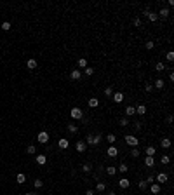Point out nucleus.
Returning <instances> with one entry per match:
<instances>
[{
	"label": "nucleus",
	"mask_w": 174,
	"mask_h": 195,
	"mask_svg": "<svg viewBox=\"0 0 174 195\" xmlns=\"http://www.w3.org/2000/svg\"><path fill=\"white\" fill-rule=\"evenodd\" d=\"M101 143V134H96V136H92V134H89L85 138V145H99Z\"/></svg>",
	"instance_id": "f257e3e1"
},
{
	"label": "nucleus",
	"mask_w": 174,
	"mask_h": 195,
	"mask_svg": "<svg viewBox=\"0 0 174 195\" xmlns=\"http://www.w3.org/2000/svg\"><path fill=\"white\" fill-rule=\"evenodd\" d=\"M70 115H71V119H77V120H80L82 117H84V112H82L78 106H73V108H71V112H70Z\"/></svg>",
	"instance_id": "f03ea898"
},
{
	"label": "nucleus",
	"mask_w": 174,
	"mask_h": 195,
	"mask_svg": "<svg viewBox=\"0 0 174 195\" xmlns=\"http://www.w3.org/2000/svg\"><path fill=\"white\" fill-rule=\"evenodd\" d=\"M125 143L129 145V146H138V143H139V139L136 138V136H134V134H127V136H125Z\"/></svg>",
	"instance_id": "7ed1b4c3"
},
{
	"label": "nucleus",
	"mask_w": 174,
	"mask_h": 195,
	"mask_svg": "<svg viewBox=\"0 0 174 195\" xmlns=\"http://www.w3.org/2000/svg\"><path fill=\"white\" fill-rule=\"evenodd\" d=\"M145 16H146V17H148V19H150L151 23H155L157 19H158V16H157V12L150 11V9H146V11H145Z\"/></svg>",
	"instance_id": "20e7f679"
},
{
	"label": "nucleus",
	"mask_w": 174,
	"mask_h": 195,
	"mask_svg": "<svg viewBox=\"0 0 174 195\" xmlns=\"http://www.w3.org/2000/svg\"><path fill=\"white\" fill-rule=\"evenodd\" d=\"M47 141H49V134H47L45 131H42V132H38V143H42V145H45Z\"/></svg>",
	"instance_id": "39448f33"
},
{
	"label": "nucleus",
	"mask_w": 174,
	"mask_h": 195,
	"mask_svg": "<svg viewBox=\"0 0 174 195\" xmlns=\"http://www.w3.org/2000/svg\"><path fill=\"white\" fill-rule=\"evenodd\" d=\"M85 148H87L85 141H77V143H75V150H77V152H80V153H84V152H85Z\"/></svg>",
	"instance_id": "423d86ee"
},
{
	"label": "nucleus",
	"mask_w": 174,
	"mask_h": 195,
	"mask_svg": "<svg viewBox=\"0 0 174 195\" xmlns=\"http://www.w3.org/2000/svg\"><path fill=\"white\" fill-rule=\"evenodd\" d=\"M155 179H157V181H158V185H160V183H165V181H167V179H169V176H167V174H165V172H158V174H157V176H155Z\"/></svg>",
	"instance_id": "0eeeda50"
},
{
	"label": "nucleus",
	"mask_w": 174,
	"mask_h": 195,
	"mask_svg": "<svg viewBox=\"0 0 174 195\" xmlns=\"http://www.w3.org/2000/svg\"><path fill=\"white\" fill-rule=\"evenodd\" d=\"M150 192H151L153 195L160 193V185H158V183H151V185H150Z\"/></svg>",
	"instance_id": "6e6552de"
},
{
	"label": "nucleus",
	"mask_w": 174,
	"mask_h": 195,
	"mask_svg": "<svg viewBox=\"0 0 174 195\" xmlns=\"http://www.w3.org/2000/svg\"><path fill=\"white\" fill-rule=\"evenodd\" d=\"M129 185H131V181H129L127 178H120L118 179V186H120V188H127Z\"/></svg>",
	"instance_id": "1a4fd4ad"
},
{
	"label": "nucleus",
	"mask_w": 174,
	"mask_h": 195,
	"mask_svg": "<svg viewBox=\"0 0 174 195\" xmlns=\"http://www.w3.org/2000/svg\"><path fill=\"white\" fill-rule=\"evenodd\" d=\"M58 146H59V148H61V150H66V148H68V146H70V143H68V139H59V141H58Z\"/></svg>",
	"instance_id": "9d476101"
},
{
	"label": "nucleus",
	"mask_w": 174,
	"mask_h": 195,
	"mask_svg": "<svg viewBox=\"0 0 174 195\" xmlns=\"http://www.w3.org/2000/svg\"><path fill=\"white\" fill-rule=\"evenodd\" d=\"M99 106V99L98 98H91L89 99V108H98Z\"/></svg>",
	"instance_id": "9b49d317"
},
{
	"label": "nucleus",
	"mask_w": 174,
	"mask_h": 195,
	"mask_svg": "<svg viewBox=\"0 0 174 195\" xmlns=\"http://www.w3.org/2000/svg\"><path fill=\"white\" fill-rule=\"evenodd\" d=\"M111 98H113V101H115V103H122V101H124V94H122V92H115Z\"/></svg>",
	"instance_id": "f8f14e48"
},
{
	"label": "nucleus",
	"mask_w": 174,
	"mask_h": 195,
	"mask_svg": "<svg viewBox=\"0 0 174 195\" xmlns=\"http://www.w3.org/2000/svg\"><path fill=\"white\" fill-rule=\"evenodd\" d=\"M169 14H171V12H169V9H160V11H158V14H157V16H160L162 17V19H165V17H169Z\"/></svg>",
	"instance_id": "ddd939ff"
},
{
	"label": "nucleus",
	"mask_w": 174,
	"mask_h": 195,
	"mask_svg": "<svg viewBox=\"0 0 174 195\" xmlns=\"http://www.w3.org/2000/svg\"><path fill=\"white\" fill-rule=\"evenodd\" d=\"M26 66H28V70H35L37 66H38V63H37V59H28Z\"/></svg>",
	"instance_id": "4468645a"
},
{
	"label": "nucleus",
	"mask_w": 174,
	"mask_h": 195,
	"mask_svg": "<svg viewBox=\"0 0 174 195\" xmlns=\"http://www.w3.org/2000/svg\"><path fill=\"white\" fill-rule=\"evenodd\" d=\"M45 162H47V157H45V155H42V153H38V155H37V164L44 166Z\"/></svg>",
	"instance_id": "2eb2a0df"
},
{
	"label": "nucleus",
	"mask_w": 174,
	"mask_h": 195,
	"mask_svg": "<svg viewBox=\"0 0 174 195\" xmlns=\"http://www.w3.org/2000/svg\"><path fill=\"white\" fill-rule=\"evenodd\" d=\"M80 75H82V72H80V70H73L70 77H71V80H78V79H80Z\"/></svg>",
	"instance_id": "dca6fc26"
},
{
	"label": "nucleus",
	"mask_w": 174,
	"mask_h": 195,
	"mask_svg": "<svg viewBox=\"0 0 174 195\" xmlns=\"http://www.w3.org/2000/svg\"><path fill=\"white\" fill-rule=\"evenodd\" d=\"M106 153H108V157H117V155H118V150H117L115 146H110Z\"/></svg>",
	"instance_id": "f3484780"
},
{
	"label": "nucleus",
	"mask_w": 174,
	"mask_h": 195,
	"mask_svg": "<svg viewBox=\"0 0 174 195\" xmlns=\"http://www.w3.org/2000/svg\"><path fill=\"white\" fill-rule=\"evenodd\" d=\"M160 146L162 148H171V139H167V138L160 139Z\"/></svg>",
	"instance_id": "a211bd4d"
},
{
	"label": "nucleus",
	"mask_w": 174,
	"mask_h": 195,
	"mask_svg": "<svg viewBox=\"0 0 174 195\" xmlns=\"http://www.w3.org/2000/svg\"><path fill=\"white\" fill-rule=\"evenodd\" d=\"M145 166H146V167H153V166H155L153 157H146V159H145Z\"/></svg>",
	"instance_id": "6ab92c4d"
},
{
	"label": "nucleus",
	"mask_w": 174,
	"mask_h": 195,
	"mask_svg": "<svg viewBox=\"0 0 174 195\" xmlns=\"http://www.w3.org/2000/svg\"><path fill=\"white\" fill-rule=\"evenodd\" d=\"M125 115H127V117L136 115V108H134V106H127V108H125Z\"/></svg>",
	"instance_id": "aec40b11"
},
{
	"label": "nucleus",
	"mask_w": 174,
	"mask_h": 195,
	"mask_svg": "<svg viewBox=\"0 0 174 195\" xmlns=\"http://www.w3.org/2000/svg\"><path fill=\"white\" fill-rule=\"evenodd\" d=\"M136 113H138V115H145L146 113V106H145V105H139L138 108H136Z\"/></svg>",
	"instance_id": "412c9836"
},
{
	"label": "nucleus",
	"mask_w": 174,
	"mask_h": 195,
	"mask_svg": "<svg viewBox=\"0 0 174 195\" xmlns=\"http://www.w3.org/2000/svg\"><path fill=\"white\" fill-rule=\"evenodd\" d=\"M153 89H164V80H162V79H157V80H155Z\"/></svg>",
	"instance_id": "4be33fe9"
},
{
	"label": "nucleus",
	"mask_w": 174,
	"mask_h": 195,
	"mask_svg": "<svg viewBox=\"0 0 174 195\" xmlns=\"http://www.w3.org/2000/svg\"><path fill=\"white\" fill-rule=\"evenodd\" d=\"M16 181H17L19 185H23L24 181H26V176H24L23 172H19V174H17V178H16Z\"/></svg>",
	"instance_id": "5701e85b"
},
{
	"label": "nucleus",
	"mask_w": 174,
	"mask_h": 195,
	"mask_svg": "<svg viewBox=\"0 0 174 195\" xmlns=\"http://www.w3.org/2000/svg\"><path fill=\"white\" fill-rule=\"evenodd\" d=\"M145 153H146V157H153L155 155V146H148Z\"/></svg>",
	"instance_id": "b1692460"
},
{
	"label": "nucleus",
	"mask_w": 174,
	"mask_h": 195,
	"mask_svg": "<svg viewBox=\"0 0 174 195\" xmlns=\"http://www.w3.org/2000/svg\"><path fill=\"white\" fill-rule=\"evenodd\" d=\"M131 157H132V159H138V157H139V150H138V146H134V148L131 150Z\"/></svg>",
	"instance_id": "393cba45"
},
{
	"label": "nucleus",
	"mask_w": 174,
	"mask_h": 195,
	"mask_svg": "<svg viewBox=\"0 0 174 195\" xmlns=\"http://www.w3.org/2000/svg\"><path fill=\"white\" fill-rule=\"evenodd\" d=\"M26 153H28V155H35V153H37V148H35L33 145H30L28 148H26Z\"/></svg>",
	"instance_id": "a878e982"
},
{
	"label": "nucleus",
	"mask_w": 174,
	"mask_h": 195,
	"mask_svg": "<svg viewBox=\"0 0 174 195\" xmlns=\"http://www.w3.org/2000/svg\"><path fill=\"white\" fill-rule=\"evenodd\" d=\"M78 68H87V59H84V57L78 59Z\"/></svg>",
	"instance_id": "bb28decb"
},
{
	"label": "nucleus",
	"mask_w": 174,
	"mask_h": 195,
	"mask_svg": "<svg viewBox=\"0 0 174 195\" xmlns=\"http://www.w3.org/2000/svg\"><path fill=\"white\" fill-rule=\"evenodd\" d=\"M68 131H70V132H71V134H75V132H77V131H78V127H77V126H75V124H68Z\"/></svg>",
	"instance_id": "cd10ccee"
},
{
	"label": "nucleus",
	"mask_w": 174,
	"mask_h": 195,
	"mask_svg": "<svg viewBox=\"0 0 174 195\" xmlns=\"http://www.w3.org/2000/svg\"><path fill=\"white\" fill-rule=\"evenodd\" d=\"M106 172H108V176H113L117 172V167H111V166H108L106 167Z\"/></svg>",
	"instance_id": "c85d7f7f"
},
{
	"label": "nucleus",
	"mask_w": 174,
	"mask_h": 195,
	"mask_svg": "<svg viewBox=\"0 0 174 195\" xmlns=\"http://www.w3.org/2000/svg\"><path fill=\"white\" fill-rule=\"evenodd\" d=\"M160 162H162V166H167L169 162H171V159H169V155H162V159H160Z\"/></svg>",
	"instance_id": "c756f323"
},
{
	"label": "nucleus",
	"mask_w": 174,
	"mask_h": 195,
	"mask_svg": "<svg viewBox=\"0 0 174 195\" xmlns=\"http://www.w3.org/2000/svg\"><path fill=\"white\" fill-rule=\"evenodd\" d=\"M84 73L91 77V75H94V68H92V66H87V68H84Z\"/></svg>",
	"instance_id": "7c9ffc66"
},
{
	"label": "nucleus",
	"mask_w": 174,
	"mask_h": 195,
	"mask_svg": "<svg viewBox=\"0 0 174 195\" xmlns=\"http://www.w3.org/2000/svg\"><path fill=\"white\" fill-rule=\"evenodd\" d=\"M33 186H35V188H42V186H44V181H42V179H35Z\"/></svg>",
	"instance_id": "2f4dec72"
},
{
	"label": "nucleus",
	"mask_w": 174,
	"mask_h": 195,
	"mask_svg": "<svg viewBox=\"0 0 174 195\" xmlns=\"http://www.w3.org/2000/svg\"><path fill=\"white\" fill-rule=\"evenodd\" d=\"M104 96H106V98H111V96H113V91H111V87H110V86L104 89Z\"/></svg>",
	"instance_id": "473e14b6"
},
{
	"label": "nucleus",
	"mask_w": 174,
	"mask_h": 195,
	"mask_svg": "<svg viewBox=\"0 0 174 195\" xmlns=\"http://www.w3.org/2000/svg\"><path fill=\"white\" fill-rule=\"evenodd\" d=\"M82 171L84 172H91L92 171V166H91V164H84V166H82Z\"/></svg>",
	"instance_id": "72a5a7b5"
},
{
	"label": "nucleus",
	"mask_w": 174,
	"mask_h": 195,
	"mask_svg": "<svg viewBox=\"0 0 174 195\" xmlns=\"http://www.w3.org/2000/svg\"><path fill=\"white\" fill-rule=\"evenodd\" d=\"M120 126H122V127L129 126V117H122V119H120Z\"/></svg>",
	"instance_id": "f704fd0d"
},
{
	"label": "nucleus",
	"mask_w": 174,
	"mask_h": 195,
	"mask_svg": "<svg viewBox=\"0 0 174 195\" xmlns=\"http://www.w3.org/2000/svg\"><path fill=\"white\" fill-rule=\"evenodd\" d=\"M96 190H98V192H104V190H106V185L104 183H98L96 185Z\"/></svg>",
	"instance_id": "c9c22d12"
},
{
	"label": "nucleus",
	"mask_w": 174,
	"mask_h": 195,
	"mask_svg": "<svg viewBox=\"0 0 174 195\" xmlns=\"http://www.w3.org/2000/svg\"><path fill=\"white\" fill-rule=\"evenodd\" d=\"M127 169H129L127 164H120V166H118V171H120L122 174H124V172H127Z\"/></svg>",
	"instance_id": "e433bc0d"
},
{
	"label": "nucleus",
	"mask_w": 174,
	"mask_h": 195,
	"mask_svg": "<svg viewBox=\"0 0 174 195\" xmlns=\"http://www.w3.org/2000/svg\"><path fill=\"white\" fill-rule=\"evenodd\" d=\"M2 30L9 31V30H11V23H9V21H4V23H2Z\"/></svg>",
	"instance_id": "4c0bfd02"
},
{
	"label": "nucleus",
	"mask_w": 174,
	"mask_h": 195,
	"mask_svg": "<svg viewBox=\"0 0 174 195\" xmlns=\"http://www.w3.org/2000/svg\"><path fill=\"white\" fill-rule=\"evenodd\" d=\"M155 70H157V72H164V70H165V66H164V63H157V64H155Z\"/></svg>",
	"instance_id": "58836bf2"
},
{
	"label": "nucleus",
	"mask_w": 174,
	"mask_h": 195,
	"mask_svg": "<svg viewBox=\"0 0 174 195\" xmlns=\"http://www.w3.org/2000/svg\"><path fill=\"white\" fill-rule=\"evenodd\" d=\"M106 139H108V143H115V141H117L115 134H108V138H106Z\"/></svg>",
	"instance_id": "ea45409f"
},
{
	"label": "nucleus",
	"mask_w": 174,
	"mask_h": 195,
	"mask_svg": "<svg viewBox=\"0 0 174 195\" xmlns=\"http://www.w3.org/2000/svg\"><path fill=\"white\" fill-rule=\"evenodd\" d=\"M145 181H146V183H148V185H151V183H155V176H151V174H150V176H148V178H146V179H145Z\"/></svg>",
	"instance_id": "a19ab883"
},
{
	"label": "nucleus",
	"mask_w": 174,
	"mask_h": 195,
	"mask_svg": "<svg viewBox=\"0 0 174 195\" xmlns=\"http://www.w3.org/2000/svg\"><path fill=\"white\" fill-rule=\"evenodd\" d=\"M165 57H167V61H174V52H172V51H169Z\"/></svg>",
	"instance_id": "79ce46f5"
},
{
	"label": "nucleus",
	"mask_w": 174,
	"mask_h": 195,
	"mask_svg": "<svg viewBox=\"0 0 174 195\" xmlns=\"http://www.w3.org/2000/svg\"><path fill=\"white\" fill-rule=\"evenodd\" d=\"M139 188L146 190V188H148V183H146V181H139Z\"/></svg>",
	"instance_id": "37998d69"
},
{
	"label": "nucleus",
	"mask_w": 174,
	"mask_h": 195,
	"mask_svg": "<svg viewBox=\"0 0 174 195\" xmlns=\"http://www.w3.org/2000/svg\"><path fill=\"white\" fill-rule=\"evenodd\" d=\"M145 91H146V92H151V91H153V86H151V84H146V86H145Z\"/></svg>",
	"instance_id": "c03bdc74"
},
{
	"label": "nucleus",
	"mask_w": 174,
	"mask_h": 195,
	"mask_svg": "<svg viewBox=\"0 0 174 195\" xmlns=\"http://www.w3.org/2000/svg\"><path fill=\"white\" fill-rule=\"evenodd\" d=\"M153 46H155L153 42H146V44H145V47L148 49V51H150V49H153Z\"/></svg>",
	"instance_id": "a18cd8bd"
},
{
	"label": "nucleus",
	"mask_w": 174,
	"mask_h": 195,
	"mask_svg": "<svg viewBox=\"0 0 174 195\" xmlns=\"http://www.w3.org/2000/svg\"><path fill=\"white\" fill-rule=\"evenodd\" d=\"M134 26H141V19H139V17L134 19Z\"/></svg>",
	"instance_id": "49530a36"
},
{
	"label": "nucleus",
	"mask_w": 174,
	"mask_h": 195,
	"mask_svg": "<svg viewBox=\"0 0 174 195\" xmlns=\"http://www.w3.org/2000/svg\"><path fill=\"white\" fill-rule=\"evenodd\" d=\"M134 129H136V131H139V129H141V122H136V124H134Z\"/></svg>",
	"instance_id": "de8ad7c7"
},
{
	"label": "nucleus",
	"mask_w": 174,
	"mask_h": 195,
	"mask_svg": "<svg viewBox=\"0 0 174 195\" xmlns=\"http://www.w3.org/2000/svg\"><path fill=\"white\" fill-rule=\"evenodd\" d=\"M85 195H94V190H87V192H85Z\"/></svg>",
	"instance_id": "09e8293b"
},
{
	"label": "nucleus",
	"mask_w": 174,
	"mask_h": 195,
	"mask_svg": "<svg viewBox=\"0 0 174 195\" xmlns=\"http://www.w3.org/2000/svg\"><path fill=\"white\" fill-rule=\"evenodd\" d=\"M24 195H37V193H33V192H30V193H24Z\"/></svg>",
	"instance_id": "8fccbe9b"
}]
</instances>
